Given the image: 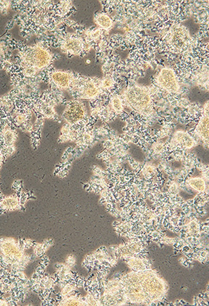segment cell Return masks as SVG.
<instances>
[{
	"label": "cell",
	"instance_id": "17",
	"mask_svg": "<svg viewBox=\"0 0 209 306\" xmlns=\"http://www.w3.org/2000/svg\"><path fill=\"white\" fill-rule=\"evenodd\" d=\"M111 107L115 113H121L124 110L122 99L118 96L112 98Z\"/></svg>",
	"mask_w": 209,
	"mask_h": 306
},
{
	"label": "cell",
	"instance_id": "2",
	"mask_svg": "<svg viewBox=\"0 0 209 306\" xmlns=\"http://www.w3.org/2000/svg\"><path fill=\"white\" fill-rule=\"evenodd\" d=\"M52 60V54L41 43H35L22 49L19 57L20 70L25 78H34L47 68Z\"/></svg>",
	"mask_w": 209,
	"mask_h": 306
},
{
	"label": "cell",
	"instance_id": "12",
	"mask_svg": "<svg viewBox=\"0 0 209 306\" xmlns=\"http://www.w3.org/2000/svg\"><path fill=\"white\" fill-rule=\"evenodd\" d=\"M34 108L36 111L43 118L54 119L57 117L53 103L47 99H39Z\"/></svg>",
	"mask_w": 209,
	"mask_h": 306
},
{
	"label": "cell",
	"instance_id": "10",
	"mask_svg": "<svg viewBox=\"0 0 209 306\" xmlns=\"http://www.w3.org/2000/svg\"><path fill=\"white\" fill-rule=\"evenodd\" d=\"M100 82L91 81L87 80L84 81L82 85L78 88V97L80 99H93L98 97L101 91Z\"/></svg>",
	"mask_w": 209,
	"mask_h": 306
},
{
	"label": "cell",
	"instance_id": "16",
	"mask_svg": "<svg viewBox=\"0 0 209 306\" xmlns=\"http://www.w3.org/2000/svg\"><path fill=\"white\" fill-rule=\"evenodd\" d=\"M188 184L191 188L194 189L199 192H203L206 188L205 182L202 178L196 177L190 179L188 181Z\"/></svg>",
	"mask_w": 209,
	"mask_h": 306
},
{
	"label": "cell",
	"instance_id": "1",
	"mask_svg": "<svg viewBox=\"0 0 209 306\" xmlns=\"http://www.w3.org/2000/svg\"><path fill=\"white\" fill-rule=\"evenodd\" d=\"M36 241L28 238H0V269L10 271L24 281H29L25 270L33 262L34 255L26 252Z\"/></svg>",
	"mask_w": 209,
	"mask_h": 306
},
{
	"label": "cell",
	"instance_id": "20",
	"mask_svg": "<svg viewBox=\"0 0 209 306\" xmlns=\"http://www.w3.org/2000/svg\"><path fill=\"white\" fill-rule=\"evenodd\" d=\"M65 264L68 266L69 268H72V267H74L75 264H76V257H75L74 255H71L68 256L66 259V262Z\"/></svg>",
	"mask_w": 209,
	"mask_h": 306
},
{
	"label": "cell",
	"instance_id": "14",
	"mask_svg": "<svg viewBox=\"0 0 209 306\" xmlns=\"http://www.w3.org/2000/svg\"><path fill=\"white\" fill-rule=\"evenodd\" d=\"M54 241L52 239H47L41 243H34L32 248L33 255L36 258H41L46 255V251L53 245Z\"/></svg>",
	"mask_w": 209,
	"mask_h": 306
},
{
	"label": "cell",
	"instance_id": "6",
	"mask_svg": "<svg viewBox=\"0 0 209 306\" xmlns=\"http://www.w3.org/2000/svg\"><path fill=\"white\" fill-rule=\"evenodd\" d=\"M86 114L87 110L83 102L73 101L67 103L62 118L68 126H74L84 120Z\"/></svg>",
	"mask_w": 209,
	"mask_h": 306
},
{
	"label": "cell",
	"instance_id": "8",
	"mask_svg": "<svg viewBox=\"0 0 209 306\" xmlns=\"http://www.w3.org/2000/svg\"><path fill=\"white\" fill-rule=\"evenodd\" d=\"M74 76L70 71L54 70L49 75L50 85L60 90H66L73 87Z\"/></svg>",
	"mask_w": 209,
	"mask_h": 306
},
{
	"label": "cell",
	"instance_id": "11",
	"mask_svg": "<svg viewBox=\"0 0 209 306\" xmlns=\"http://www.w3.org/2000/svg\"><path fill=\"white\" fill-rule=\"evenodd\" d=\"M208 102L205 104L204 106V112L202 115L201 119L199 120L198 124L196 127V134L198 136L204 143L208 144L209 142V113H208Z\"/></svg>",
	"mask_w": 209,
	"mask_h": 306
},
{
	"label": "cell",
	"instance_id": "21",
	"mask_svg": "<svg viewBox=\"0 0 209 306\" xmlns=\"http://www.w3.org/2000/svg\"><path fill=\"white\" fill-rule=\"evenodd\" d=\"M6 49L5 44L3 43V41H0V62L2 59L5 58L6 57Z\"/></svg>",
	"mask_w": 209,
	"mask_h": 306
},
{
	"label": "cell",
	"instance_id": "18",
	"mask_svg": "<svg viewBox=\"0 0 209 306\" xmlns=\"http://www.w3.org/2000/svg\"><path fill=\"white\" fill-rule=\"evenodd\" d=\"M114 80L110 75H105L104 78L100 81V86L102 89H111L114 86Z\"/></svg>",
	"mask_w": 209,
	"mask_h": 306
},
{
	"label": "cell",
	"instance_id": "5",
	"mask_svg": "<svg viewBox=\"0 0 209 306\" xmlns=\"http://www.w3.org/2000/svg\"><path fill=\"white\" fill-rule=\"evenodd\" d=\"M13 188L16 193L6 196L3 195L0 198V214L22 210L27 202L33 197L32 193L22 191L20 181H15L13 184Z\"/></svg>",
	"mask_w": 209,
	"mask_h": 306
},
{
	"label": "cell",
	"instance_id": "3",
	"mask_svg": "<svg viewBox=\"0 0 209 306\" xmlns=\"http://www.w3.org/2000/svg\"><path fill=\"white\" fill-rule=\"evenodd\" d=\"M41 261L39 267L36 269V272L30 278V290L36 293L41 301V305H53V299L50 298L52 293L55 292V288L57 282L54 276H51L46 273V269L48 266L49 258L44 255L40 258Z\"/></svg>",
	"mask_w": 209,
	"mask_h": 306
},
{
	"label": "cell",
	"instance_id": "13",
	"mask_svg": "<svg viewBox=\"0 0 209 306\" xmlns=\"http://www.w3.org/2000/svg\"><path fill=\"white\" fill-rule=\"evenodd\" d=\"M173 141L182 148L191 149L195 146V140L186 131H177L174 136Z\"/></svg>",
	"mask_w": 209,
	"mask_h": 306
},
{
	"label": "cell",
	"instance_id": "23",
	"mask_svg": "<svg viewBox=\"0 0 209 306\" xmlns=\"http://www.w3.org/2000/svg\"><path fill=\"white\" fill-rule=\"evenodd\" d=\"M9 306L7 301L3 299L0 296V306Z\"/></svg>",
	"mask_w": 209,
	"mask_h": 306
},
{
	"label": "cell",
	"instance_id": "4",
	"mask_svg": "<svg viewBox=\"0 0 209 306\" xmlns=\"http://www.w3.org/2000/svg\"><path fill=\"white\" fill-rule=\"evenodd\" d=\"M124 97L129 107L139 113L145 115L153 110L151 94L145 86L138 84L129 86Z\"/></svg>",
	"mask_w": 209,
	"mask_h": 306
},
{
	"label": "cell",
	"instance_id": "7",
	"mask_svg": "<svg viewBox=\"0 0 209 306\" xmlns=\"http://www.w3.org/2000/svg\"><path fill=\"white\" fill-rule=\"evenodd\" d=\"M156 82L161 89L167 92L176 93L179 90L178 78L172 68L165 67L160 70Z\"/></svg>",
	"mask_w": 209,
	"mask_h": 306
},
{
	"label": "cell",
	"instance_id": "22",
	"mask_svg": "<svg viewBox=\"0 0 209 306\" xmlns=\"http://www.w3.org/2000/svg\"><path fill=\"white\" fill-rule=\"evenodd\" d=\"M6 159H7V157L6 156L4 151L2 150V149L0 148V169H1V166H3Z\"/></svg>",
	"mask_w": 209,
	"mask_h": 306
},
{
	"label": "cell",
	"instance_id": "19",
	"mask_svg": "<svg viewBox=\"0 0 209 306\" xmlns=\"http://www.w3.org/2000/svg\"><path fill=\"white\" fill-rule=\"evenodd\" d=\"M11 1H0V11L1 12H7L10 7Z\"/></svg>",
	"mask_w": 209,
	"mask_h": 306
},
{
	"label": "cell",
	"instance_id": "15",
	"mask_svg": "<svg viewBox=\"0 0 209 306\" xmlns=\"http://www.w3.org/2000/svg\"><path fill=\"white\" fill-rule=\"evenodd\" d=\"M94 21L98 27L104 30H109L113 25L112 19L105 14H96L94 17Z\"/></svg>",
	"mask_w": 209,
	"mask_h": 306
},
{
	"label": "cell",
	"instance_id": "9",
	"mask_svg": "<svg viewBox=\"0 0 209 306\" xmlns=\"http://www.w3.org/2000/svg\"><path fill=\"white\" fill-rule=\"evenodd\" d=\"M84 45L82 38L73 34H67L61 42V51L68 55L76 56L81 54Z\"/></svg>",
	"mask_w": 209,
	"mask_h": 306
}]
</instances>
